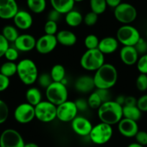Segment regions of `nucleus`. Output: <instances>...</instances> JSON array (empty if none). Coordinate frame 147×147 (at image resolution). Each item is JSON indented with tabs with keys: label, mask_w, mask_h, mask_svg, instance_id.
<instances>
[{
	"label": "nucleus",
	"mask_w": 147,
	"mask_h": 147,
	"mask_svg": "<svg viewBox=\"0 0 147 147\" xmlns=\"http://www.w3.org/2000/svg\"><path fill=\"white\" fill-rule=\"evenodd\" d=\"M118 77V71L115 66L111 63H105L93 76L95 88L110 90L115 85Z\"/></svg>",
	"instance_id": "obj_1"
},
{
	"label": "nucleus",
	"mask_w": 147,
	"mask_h": 147,
	"mask_svg": "<svg viewBox=\"0 0 147 147\" xmlns=\"http://www.w3.org/2000/svg\"><path fill=\"white\" fill-rule=\"evenodd\" d=\"M97 115L100 122L113 125L118 124L123 117V106L113 100L102 102L97 109Z\"/></svg>",
	"instance_id": "obj_2"
},
{
	"label": "nucleus",
	"mask_w": 147,
	"mask_h": 147,
	"mask_svg": "<svg viewBox=\"0 0 147 147\" xmlns=\"http://www.w3.org/2000/svg\"><path fill=\"white\" fill-rule=\"evenodd\" d=\"M17 66V74L24 84L32 85L37 81L39 75L38 69L33 61L29 59H22Z\"/></svg>",
	"instance_id": "obj_3"
},
{
	"label": "nucleus",
	"mask_w": 147,
	"mask_h": 147,
	"mask_svg": "<svg viewBox=\"0 0 147 147\" xmlns=\"http://www.w3.org/2000/svg\"><path fill=\"white\" fill-rule=\"evenodd\" d=\"M105 63V55L98 49L87 50L80 59V65L88 71H96Z\"/></svg>",
	"instance_id": "obj_4"
},
{
	"label": "nucleus",
	"mask_w": 147,
	"mask_h": 147,
	"mask_svg": "<svg viewBox=\"0 0 147 147\" xmlns=\"http://www.w3.org/2000/svg\"><path fill=\"white\" fill-rule=\"evenodd\" d=\"M68 90L66 85L62 82H53L46 89V96L48 101L58 106L68 100Z\"/></svg>",
	"instance_id": "obj_5"
},
{
	"label": "nucleus",
	"mask_w": 147,
	"mask_h": 147,
	"mask_svg": "<svg viewBox=\"0 0 147 147\" xmlns=\"http://www.w3.org/2000/svg\"><path fill=\"white\" fill-rule=\"evenodd\" d=\"M116 38L123 46H134L141 38V35L135 27L123 25L117 30Z\"/></svg>",
	"instance_id": "obj_6"
},
{
	"label": "nucleus",
	"mask_w": 147,
	"mask_h": 147,
	"mask_svg": "<svg viewBox=\"0 0 147 147\" xmlns=\"http://www.w3.org/2000/svg\"><path fill=\"white\" fill-rule=\"evenodd\" d=\"M113 134V130L112 125L100 122L92 127L89 136L94 144L102 145L111 139Z\"/></svg>",
	"instance_id": "obj_7"
},
{
	"label": "nucleus",
	"mask_w": 147,
	"mask_h": 147,
	"mask_svg": "<svg viewBox=\"0 0 147 147\" xmlns=\"http://www.w3.org/2000/svg\"><path fill=\"white\" fill-rule=\"evenodd\" d=\"M137 10L131 4L121 2L114 9L115 19L123 25H130L137 18Z\"/></svg>",
	"instance_id": "obj_8"
},
{
	"label": "nucleus",
	"mask_w": 147,
	"mask_h": 147,
	"mask_svg": "<svg viewBox=\"0 0 147 147\" xmlns=\"http://www.w3.org/2000/svg\"><path fill=\"white\" fill-rule=\"evenodd\" d=\"M57 106L51 102L42 100L35 106V118L43 123H51L56 118Z\"/></svg>",
	"instance_id": "obj_9"
},
{
	"label": "nucleus",
	"mask_w": 147,
	"mask_h": 147,
	"mask_svg": "<svg viewBox=\"0 0 147 147\" xmlns=\"http://www.w3.org/2000/svg\"><path fill=\"white\" fill-rule=\"evenodd\" d=\"M25 143L17 130L7 128L0 135V147H24Z\"/></svg>",
	"instance_id": "obj_10"
},
{
	"label": "nucleus",
	"mask_w": 147,
	"mask_h": 147,
	"mask_svg": "<svg viewBox=\"0 0 147 147\" xmlns=\"http://www.w3.org/2000/svg\"><path fill=\"white\" fill-rule=\"evenodd\" d=\"M79 110L74 102L66 100L57 106L56 118L63 123L71 122L77 116Z\"/></svg>",
	"instance_id": "obj_11"
},
{
	"label": "nucleus",
	"mask_w": 147,
	"mask_h": 147,
	"mask_svg": "<svg viewBox=\"0 0 147 147\" xmlns=\"http://www.w3.org/2000/svg\"><path fill=\"white\" fill-rule=\"evenodd\" d=\"M14 118L19 123H29L35 118V107L28 102L20 104L14 111Z\"/></svg>",
	"instance_id": "obj_12"
},
{
	"label": "nucleus",
	"mask_w": 147,
	"mask_h": 147,
	"mask_svg": "<svg viewBox=\"0 0 147 147\" xmlns=\"http://www.w3.org/2000/svg\"><path fill=\"white\" fill-rule=\"evenodd\" d=\"M59 44L56 35L45 34L36 40L35 49L40 54L51 53Z\"/></svg>",
	"instance_id": "obj_13"
},
{
	"label": "nucleus",
	"mask_w": 147,
	"mask_h": 147,
	"mask_svg": "<svg viewBox=\"0 0 147 147\" xmlns=\"http://www.w3.org/2000/svg\"><path fill=\"white\" fill-rule=\"evenodd\" d=\"M92 124L90 120L83 116H77L71 121V128L74 132L80 136H87L90 135Z\"/></svg>",
	"instance_id": "obj_14"
},
{
	"label": "nucleus",
	"mask_w": 147,
	"mask_h": 147,
	"mask_svg": "<svg viewBox=\"0 0 147 147\" xmlns=\"http://www.w3.org/2000/svg\"><path fill=\"white\" fill-rule=\"evenodd\" d=\"M118 130L123 136L126 138L135 137L139 131L136 121L125 118H123L118 123Z\"/></svg>",
	"instance_id": "obj_15"
},
{
	"label": "nucleus",
	"mask_w": 147,
	"mask_h": 147,
	"mask_svg": "<svg viewBox=\"0 0 147 147\" xmlns=\"http://www.w3.org/2000/svg\"><path fill=\"white\" fill-rule=\"evenodd\" d=\"M19 11L16 0H0V18L2 20L13 19Z\"/></svg>",
	"instance_id": "obj_16"
},
{
	"label": "nucleus",
	"mask_w": 147,
	"mask_h": 147,
	"mask_svg": "<svg viewBox=\"0 0 147 147\" xmlns=\"http://www.w3.org/2000/svg\"><path fill=\"white\" fill-rule=\"evenodd\" d=\"M36 39L30 34H22L18 36L14 44L19 51L29 52L35 49Z\"/></svg>",
	"instance_id": "obj_17"
},
{
	"label": "nucleus",
	"mask_w": 147,
	"mask_h": 147,
	"mask_svg": "<svg viewBox=\"0 0 147 147\" xmlns=\"http://www.w3.org/2000/svg\"><path fill=\"white\" fill-rule=\"evenodd\" d=\"M15 26L18 29L27 30L32 27L33 18L30 12L25 10H19L13 18Z\"/></svg>",
	"instance_id": "obj_18"
},
{
	"label": "nucleus",
	"mask_w": 147,
	"mask_h": 147,
	"mask_svg": "<svg viewBox=\"0 0 147 147\" xmlns=\"http://www.w3.org/2000/svg\"><path fill=\"white\" fill-rule=\"evenodd\" d=\"M120 58L124 64L133 66L136 64L139 54L134 46H123L120 51Z\"/></svg>",
	"instance_id": "obj_19"
},
{
	"label": "nucleus",
	"mask_w": 147,
	"mask_h": 147,
	"mask_svg": "<svg viewBox=\"0 0 147 147\" xmlns=\"http://www.w3.org/2000/svg\"><path fill=\"white\" fill-rule=\"evenodd\" d=\"M76 90L81 93H89L95 87L93 77L83 75L77 79L74 84Z\"/></svg>",
	"instance_id": "obj_20"
},
{
	"label": "nucleus",
	"mask_w": 147,
	"mask_h": 147,
	"mask_svg": "<svg viewBox=\"0 0 147 147\" xmlns=\"http://www.w3.org/2000/svg\"><path fill=\"white\" fill-rule=\"evenodd\" d=\"M119 46V42L118 41L116 38L108 36L103 38L100 40L98 48L97 49L103 54H111L117 51Z\"/></svg>",
	"instance_id": "obj_21"
},
{
	"label": "nucleus",
	"mask_w": 147,
	"mask_h": 147,
	"mask_svg": "<svg viewBox=\"0 0 147 147\" xmlns=\"http://www.w3.org/2000/svg\"><path fill=\"white\" fill-rule=\"evenodd\" d=\"M58 43L66 47H71L76 44L77 40V35L68 30L59 31L56 35Z\"/></svg>",
	"instance_id": "obj_22"
},
{
	"label": "nucleus",
	"mask_w": 147,
	"mask_h": 147,
	"mask_svg": "<svg viewBox=\"0 0 147 147\" xmlns=\"http://www.w3.org/2000/svg\"><path fill=\"white\" fill-rule=\"evenodd\" d=\"M50 2L53 9L61 15L72 10L75 4L74 0H50Z\"/></svg>",
	"instance_id": "obj_23"
},
{
	"label": "nucleus",
	"mask_w": 147,
	"mask_h": 147,
	"mask_svg": "<svg viewBox=\"0 0 147 147\" xmlns=\"http://www.w3.org/2000/svg\"><path fill=\"white\" fill-rule=\"evenodd\" d=\"M83 18L82 15L79 11L73 9L65 15V22L69 26L76 28L82 23Z\"/></svg>",
	"instance_id": "obj_24"
},
{
	"label": "nucleus",
	"mask_w": 147,
	"mask_h": 147,
	"mask_svg": "<svg viewBox=\"0 0 147 147\" xmlns=\"http://www.w3.org/2000/svg\"><path fill=\"white\" fill-rule=\"evenodd\" d=\"M142 112L136 105L123 106V117L138 122L141 118Z\"/></svg>",
	"instance_id": "obj_25"
},
{
	"label": "nucleus",
	"mask_w": 147,
	"mask_h": 147,
	"mask_svg": "<svg viewBox=\"0 0 147 147\" xmlns=\"http://www.w3.org/2000/svg\"><path fill=\"white\" fill-rule=\"evenodd\" d=\"M25 98L27 102L35 107L42 101V94L36 87H30L25 93Z\"/></svg>",
	"instance_id": "obj_26"
},
{
	"label": "nucleus",
	"mask_w": 147,
	"mask_h": 147,
	"mask_svg": "<svg viewBox=\"0 0 147 147\" xmlns=\"http://www.w3.org/2000/svg\"><path fill=\"white\" fill-rule=\"evenodd\" d=\"M50 75L53 82H62V81L65 79V76H66V70H65L64 66L61 64L54 65L51 68Z\"/></svg>",
	"instance_id": "obj_27"
},
{
	"label": "nucleus",
	"mask_w": 147,
	"mask_h": 147,
	"mask_svg": "<svg viewBox=\"0 0 147 147\" xmlns=\"http://www.w3.org/2000/svg\"><path fill=\"white\" fill-rule=\"evenodd\" d=\"M2 34L9 43H14L19 36L18 28L13 25H8L3 28L2 31Z\"/></svg>",
	"instance_id": "obj_28"
},
{
	"label": "nucleus",
	"mask_w": 147,
	"mask_h": 147,
	"mask_svg": "<svg viewBox=\"0 0 147 147\" xmlns=\"http://www.w3.org/2000/svg\"><path fill=\"white\" fill-rule=\"evenodd\" d=\"M46 5V0H27L28 7L35 14H40L44 12Z\"/></svg>",
	"instance_id": "obj_29"
},
{
	"label": "nucleus",
	"mask_w": 147,
	"mask_h": 147,
	"mask_svg": "<svg viewBox=\"0 0 147 147\" xmlns=\"http://www.w3.org/2000/svg\"><path fill=\"white\" fill-rule=\"evenodd\" d=\"M18 66L15 62L6 61L0 67V73L7 77H11L17 74Z\"/></svg>",
	"instance_id": "obj_30"
},
{
	"label": "nucleus",
	"mask_w": 147,
	"mask_h": 147,
	"mask_svg": "<svg viewBox=\"0 0 147 147\" xmlns=\"http://www.w3.org/2000/svg\"><path fill=\"white\" fill-rule=\"evenodd\" d=\"M90 5L92 12L98 15L104 13L107 7L106 0H90Z\"/></svg>",
	"instance_id": "obj_31"
},
{
	"label": "nucleus",
	"mask_w": 147,
	"mask_h": 147,
	"mask_svg": "<svg viewBox=\"0 0 147 147\" xmlns=\"http://www.w3.org/2000/svg\"><path fill=\"white\" fill-rule=\"evenodd\" d=\"M84 43V46L87 48V50H92V49H96L98 48L100 40L97 35L94 34H90L86 36Z\"/></svg>",
	"instance_id": "obj_32"
},
{
	"label": "nucleus",
	"mask_w": 147,
	"mask_h": 147,
	"mask_svg": "<svg viewBox=\"0 0 147 147\" xmlns=\"http://www.w3.org/2000/svg\"><path fill=\"white\" fill-rule=\"evenodd\" d=\"M87 102H88L89 107L93 109V110H97L100 107V105L102 104L101 98L96 91L93 92L90 94L88 99H87Z\"/></svg>",
	"instance_id": "obj_33"
},
{
	"label": "nucleus",
	"mask_w": 147,
	"mask_h": 147,
	"mask_svg": "<svg viewBox=\"0 0 147 147\" xmlns=\"http://www.w3.org/2000/svg\"><path fill=\"white\" fill-rule=\"evenodd\" d=\"M9 107L4 100H0V124L6 122L9 117Z\"/></svg>",
	"instance_id": "obj_34"
},
{
	"label": "nucleus",
	"mask_w": 147,
	"mask_h": 147,
	"mask_svg": "<svg viewBox=\"0 0 147 147\" xmlns=\"http://www.w3.org/2000/svg\"><path fill=\"white\" fill-rule=\"evenodd\" d=\"M136 86L140 92H145L147 90V74H140L136 81Z\"/></svg>",
	"instance_id": "obj_35"
},
{
	"label": "nucleus",
	"mask_w": 147,
	"mask_h": 147,
	"mask_svg": "<svg viewBox=\"0 0 147 147\" xmlns=\"http://www.w3.org/2000/svg\"><path fill=\"white\" fill-rule=\"evenodd\" d=\"M37 81H38L40 87L46 89L53 82V80H52L50 74L48 73L40 74V75H38Z\"/></svg>",
	"instance_id": "obj_36"
},
{
	"label": "nucleus",
	"mask_w": 147,
	"mask_h": 147,
	"mask_svg": "<svg viewBox=\"0 0 147 147\" xmlns=\"http://www.w3.org/2000/svg\"><path fill=\"white\" fill-rule=\"evenodd\" d=\"M137 69L140 74H147V53L141 55L136 63Z\"/></svg>",
	"instance_id": "obj_37"
},
{
	"label": "nucleus",
	"mask_w": 147,
	"mask_h": 147,
	"mask_svg": "<svg viewBox=\"0 0 147 147\" xmlns=\"http://www.w3.org/2000/svg\"><path fill=\"white\" fill-rule=\"evenodd\" d=\"M45 34L51 35H56L58 32L57 22L54 21L48 20L44 25Z\"/></svg>",
	"instance_id": "obj_38"
},
{
	"label": "nucleus",
	"mask_w": 147,
	"mask_h": 147,
	"mask_svg": "<svg viewBox=\"0 0 147 147\" xmlns=\"http://www.w3.org/2000/svg\"><path fill=\"white\" fill-rule=\"evenodd\" d=\"M5 56L8 61H13L18 60L19 57V51L15 47H10L9 46L5 53Z\"/></svg>",
	"instance_id": "obj_39"
},
{
	"label": "nucleus",
	"mask_w": 147,
	"mask_h": 147,
	"mask_svg": "<svg viewBox=\"0 0 147 147\" xmlns=\"http://www.w3.org/2000/svg\"><path fill=\"white\" fill-rule=\"evenodd\" d=\"M98 20V15L93 12H90L84 17L83 18V22H84L86 25L89 27L93 26L95 25Z\"/></svg>",
	"instance_id": "obj_40"
},
{
	"label": "nucleus",
	"mask_w": 147,
	"mask_h": 147,
	"mask_svg": "<svg viewBox=\"0 0 147 147\" xmlns=\"http://www.w3.org/2000/svg\"><path fill=\"white\" fill-rule=\"evenodd\" d=\"M134 47L136 49L137 52L139 55H144L145 53H147V41L142 38L139 39V40L137 42Z\"/></svg>",
	"instance_id": "obj_41"
},
{
	"label": "nucleus",
	"mask_w": 147,
	"mask_h": 147,
	"mask_svg": "<svg viewBox=\"0 0 147 147\" xmlns=\"http://www.w3.org/2000/svg\"><path fill=\"white\" fill-rule=\"evenodd\" d=\"M136 143L142 146L147 145V132L145 131H138L135 136Z\"/></svg>",
	"instance_id": "obj_42"
},
{
	"label": "nucleus",
	"mask_w": 147,
	"mask_h": 147,
	"mask_svg": "<svg viewBox=\"0 0 147 147\" xmlns=\"http://www.w3.org/2000/svg\"><path fill=\"white\" fill-rule=\"evenodd\" d=\"M136 106L141 112H147V94H143L137 100Z\"/></svg>",
	"instance_id": "obj_43"
},
{
	"label": "nucleus",
	"mask_w": 147,
	"mask_h": 147,
	"mask_svg": "<svg viewBox=\"0 0 147 147\" xmlns=\"http://www.w3.org/2000/svg\"><path fill=\"white\" fill-rule=\"evenodd\" d=\"M9 42L5 39V37L0 33V59L5 56V53L9 47Z\"/></svg>",
	"instance_id": "obj_44"
},
{
	"label": "nucleus",
	"mask_w": 147,
	"mask_h": 147,
	"mask_svg": "<svg viewBox=\"0 0 147 147\" xmlns=\"http://www.w3.org/2000/svg\"><path fill=\"white\" fill-rule=\"evenodd\" d=\"M97 94H99L100 97L101 98L102 102H105L109 101L110 100V94L109 90H106V89H97L96 90Z\"/></svg>",
	"instance_id": "obj_45"
},
{
	"label": "nucleus",
	"mask_w": 147,
	"mask_h": 147,
	"mask_svg": "<svg viewBox=\"0 0 147 147\" xmlns=\"http://www.w3.org/2000/svg\"><path fill=\"white\" fill-rule=\"evenodd\" d=\"M9 84H10V80L9 77L0 73V92L5 91L9 87Z\"/></svg>",
	"instance_id": "obj_46"
},
{
	"label": "nucleus",
	"mask_w": 147,
	"mask_h": 147,
	"mask_svg": "<svg viewBox=\"0 0 147 147\" xmlns=\"http://www.w3.org/2000/svg\"><path fill=\"white\" fill-rule=\"evenodd\" d=\"M74 102H75L76 106H77L79 111H85V110H87V108L89 107L87 100H84V99L80 98L77 99Z\"/></svg>",
	"instance_id": "obj_47"
},
{
	"label": "nucleus",
	"mask_w": 147,
	"mask_h": 147,
	"mask_svg": "<svg viewBox=\"0 0 147 147\" xmlns=\"http://www.w3.org/2000/svg\"><path fill=\"white\" fill-rule=\"evenodd\" d=\"M61 15V14H60L59 12H57V11L53 9L51 11L49 12V15H48V20L54 21V22H57V21L60 18Z\"/></svg>",
	"instance_id": "obj_48"
},
{
	"label": "nucleus",
	"mask_w": 147,
	"mask_h": 147,
	"mask_svg": "<svg viewBox=\"0 0 147 147\" xmlns=\"http://www.w3.org/2000/svg\"><path fill=\"white\" fill-rule=\"evenodd\" d=\"M137 100L134 97V96H128L125 97V102H124L123 105L126 106H134L136 105Z\"/></svg>",
	"instance_id": "obj_49"
},
{
	"label": "nucleus",
	"mask_w": 147,
	"mask_h": 147,
	"mask_svg": "<svg viewBox=\"0 0 147 147\" xmlns=\"http://www.w3.org/2000/svg\"><path fill=\"white\" fill-rule=\"evenodd\" d=\"M121 2H122V0H106V3H107V6L114 8V9L117 6H118Z\"/></svg>",
	"instance_id": "obj_50"
},
{
	"label": "nucleus",
	"mask_w": 147,
	"mask_h": 147,
	"mask_svg": "<svg viewBox=\"0 0 147 147\" xmlns=\"http://www.w3.org/2000/svg\"><path fill=\"white\" fill-rule=\"evenodd\" d=\"M125 97L123 95H119L118 96V97L116 98V100H115L116 102H118V104L121 105L122 106H123L124 105V102H125Z\"/></svg>",
	"instance_id": "obj_51"
},
{
	"label": "nucleus",
	"mask_w": 147,
	"mask_h": 147,
	"mask_svg": "<svg viewBox=\"0 0 147 147\" xmlns=\"http://www.w3.org/2000/svg\"><path fill=\"white\" fill-rule=\"evenodd\" d=\"M24 147H39V146L37 144H35V143L30 142V143H28V144H25V146H24Z\"/></svg>",
	"instance_id": "obj_52"
},
{
	"label": "nucleus",
	"mask_w": 147,
	"mask_h": 147,
	"mask_svg": "<svg viewBox=\"0 0 147 147\" xmlns=\"http://www.w3.org/2000/svg\"><path fill=\"white\" fill-rule=\"evenodd\" d=\"M128 147H144V146L141 145V144H138V143L135 142V143H131L128 146Z\"/></svg>",
	"instance_id": "obj_53"
},
{
	"label": "nucleus",
	"mask_w": 147,
	"mask_h": 147,
	"mask_svg": "<svg viewBox=\"0 0 147 147\" xmlns=\"http://www.w3.org/2000/svg\"><path fill=\"white\" fill-rule=\"evenodd\" d=\"M82 1H84V0H74V2H82Z\"/></svg>",
	"instance_id": "obj_54"
},
{
	"label": "nucleus",
	"mask_w": 147,
	"mask_h": 147,
	"mask_svg": "<svg viewBox=\"0 0 147 147\" xmlns=\"http://www.w3.org/2000/svg\"><path fill=\"white\" fill-rule=\"evenodd\" d=\"M146 38H147V30H146Z\"/></svg>",
	"instance_id": "obj_55"
}]
</instances>
